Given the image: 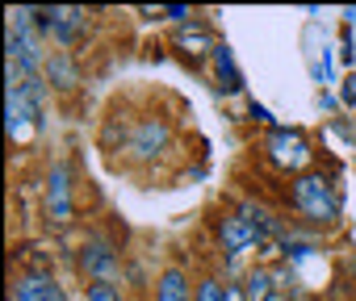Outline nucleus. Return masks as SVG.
I'll use <instances>...</instances> for the list:
<instances>
[{
	"label": "nucleus",
	"mask_w": 356,
	"mask_h": 301,
	"mask_svg": "<svg viewBox=\"0 0 356 301\" xmlns=\"http://www.w3.org/2000/svg\"><path fill=\"white\" fill-rule=\"evenodd\" d=\"M293 205H298V214L310 218V222H335V218H339V197H335L331 180H323V176H314V172H302V176L293 180Z\"/></svg>",
	"instance_id": "obj_1"
},
{
	"label": "nucleus",
	"mask_w": 356,
	"mask_h": 301,
	"mask_svg": "<svg viewBox=\"0 0 356 301\" xmlns=\"http://www.w3.org/2000/svg\"><path fill=\"white\" fill-rule=\"evenodd\" d=\"M264 150H268V160L277 168H285V172H302L310 164V142L298 130H273L268 142H264Z\"/></svg>",
	"instance_id": "obj_2"
},
{
	"label": "nucleus",
	"mask_w": 356,
	"mask_h": 301,
	"mask_svg": "<svg viewBox=\"0 0 356 301\" xmlns=\"http://www.w3.org/2000/svg\"><path fill=\"white\" fill-rule=\"evenodd\" d=\"M218 239H222V251H227V255H243V251L260 247L264 226H260V222H252L248 214H227V218H222V226H218Z\"/></svg>",
	"instance_id": "obj_3"
},
{
	"label": "nucleus",
	"mask_w": 356,
	"mask_h": 301,
	"mask_svg": "<svg viewBox=\"0 0 356 301\" xmlns=\"http://www.w3.org/2000/svg\"><path fill=\"white\" fill-rule=\"evenodd\" d=\"M5 105H9V138L13 142H26L30 130H34V121H38V101L26 88H9Z\"/></svg>",
	"instance_id": "obj_4"
},
{
	"label": "nucleus",
	"mask_w": 356,
	"mask_h": 301,
	"mask_svg": "<svg viewBox=\"0 0 356 301\" xmlns=\"http://www.w3.org/2000/svg\"><path fill=\"white\" fill-rule=\"evenodd\" d=\"M84 22H88L84 9H47V13H42V26H47V34H51L59 46H72V42L84 34Z\"/></svg>",
	"instance_id": "obj_5"
},
{
	"label": "nucleus",
	"mask_w": 356,
	"mask_h": 301,
	"mask_svg": "<svg viewBox=\"0 0 356 301\" xmlns=\"http://www.w3.org/2000/svg\"><path fill=\"white\" fill-rule=\"evenodd\" d=\"M47 218L51 222H72V189H67V168L55 164L47 176Z\"/></svg>",
	"instance_id": "obj_6"
},
{
	"label": "nucleus",
	"mask_w": 356,
	"mask_h": 301,
	"mask_svg": "<svg viewBox=\"0 0 356 301\" xmlns=\"http://www.w3.org/2000/svg\"><path fill=\"white\" fill-rule=\"evenodd\" d=\"M13 301H63V289L55 284V276L26 272L13 280Z\"/></svg>",
	"instance_id": "obj_7"
},
{
	"label": "nucleus",
	"mask_w": 356,
	"mask_h": 301,
	"mask_svg": "<svg viewBox=\"0 0 356 301\" xmlns=\"http://www.w3.org/2000/svg\"><path fill=\"white\" fill-rule=\"evenodd\" d=\"M80 268H84L92 280H113V272H118V251H113L109 243H88L84 255H80Z\"/></svg>",
	"instance_id": "obj_8"
},
{
	"label": "nucleus",
	"mask_w": 356,
	"mask_h": 301,
	"mask_svg": "<svg viewBox=\"0 0 356 301\" xmlns=\"http://www.w3.org/2000/svg\"><path fill=\"white\" fill-rule=\"evenodd\" d=\"M163 142H168V126L163 121H143L134 142H130V150H134V160H147V155H155Z\"/></svg>",
	"instance_id": "obj_9"
},
{
	"label": "nucleus",
	"mask_w": 356,
	"mask_h": 301,
	"mask_svg": "<svg viewBox=\"0 0 356 301\" xmlns=\"http://www.w3.org/2000/svg\"><path fill=\"white\" fill-rule=\"evenodd\" d=\"M155 301H193L189 276H185L181 268H168V272L155 280Z\"/></svg>",
	"instance_id": "obj_10"
},
{
	"label": "nucleus",
	"mask_w": 356,
	"mask_h": 301,
	"mask_svg": "<svg viewBox=\"0 0 356 301\" xmlns=\"http://www.w3.org/2000/svg\"><path fill=\"white\" fill-rule=\"evenodd\" d=\"M243 293H248V301H268V297L277 293V284H273V272H268V268H256V272H248V280H243Z\"/></svg>",
	"instance_id": "obj_11"
},
{
	"label": "nucleus",
	"mask_w": 356,
	"mask_h": 301,
	"mask_svg": "<svg viewBox=\"0 0 356 301\" xmlns=\"http://www.w3.org/2000/svg\"><path fill=\"white\" fill-rule=\"evenodd\" d=\"M176 42H181L189 55H202V51H214L210 46V34H206V26H197V22H189V26H181V34H176Z\"/></svg>",
	"instance_id": "obj_12"
},
{
	"label": "nucleus",
	"mask_w": 356,
	"mask_h": 301,
	"mask_svg": "<svg viewBox=\"0 0 356 301\" xmlns=\"http://www.w3.org/2000/svg\"><path fill=\"white\" fill-rule=\"evenodd\" d=\"M214 67H218V80H222V88H239V67H235V55H231V46H214Z\"/></svg>",
	"instance_id": "obj_13"
},
{
	"label": "nucleus",
	"mask_w": 356,
	"mask_h": 301,
	"mask_svg": "<svg viewBox=\"0 0 356 301\" xmlns=\"http://www.w3.org/2000/svg\"><path fill=\"white\" fill-rule=\"evenodd\" d=\"M84 293H88V301H122V284L118 280H92Z\"/></svg>",
	"instance_id": "obj_14"
},
{
	"label": "nucleus",
	"mask_w": 356,
	"mask_h": 301,
	"mask_svg": "<svg viewBox=\"0 0 356 301\" xmlns=\"http://www.w3.org/2000/svg\"><path fill=\"white\" fill-rule=\"evenodd\" d=\"M193 301H227V284L222 280H202L197 293H193Z\"/></svg>",
	"instance_id": "obj_15"
},
{
	"label": "nucleus",
	"mask_w": 356,
	"mask_h": 301,
	"mask_svg": "<svg viewBox=\"0 0 356 301\" xmlns=\"http://www.w3.org/2000/svg\"><path fill=\"white\" fill-rule=\"evenodd\" d=\"M47 71H51V80H59V84H76V71H72V63H67L63 55H55V59L47 63Z\"/></svg>",
	"instance_id": "obj_16"
},
{
	"label": "nucleus",
	"mask_w": 356,
	"mask_h": 301,
	"mask_svg": "<svg viewBox=\"0 0 356 301\" xmlns=\"http://www.w3.org/2000/svg\"><path fill=\"white\" fill-rule=\"evenodd\" d=\"M163 17H172V22H189V9H181V5H172V9H163Z\"/></svg>",
	"instance_id": "obj_17"
},
{
	"label": "nucleus",
	"mask_w": 356,
	"mask_h": 301,
	"mask_svg": "<svg viewBox=\"0 0 356 301\" xmlns=\"http://www.w3.org/2000/svg\"><path fill=\"white\" fill-rule=\"evenodd\" d=\"M252 117H256V121H273V113H268L264 105H252Z\"/></svg>",
	"instance_id": "obj_18"
},
{
	"label": "nucleus",
	"mask_w": 356,
	"mask_h": 301,
	"mask_svg": "<svg viewBox=\"0 0 356 301\" xmlns=\"http://www.w3.org/2000/svg\"><path fill=\"white\" fill-rule=\"evenodd\" d=\"M268 301H289V297H285V293H273V297H268Z\"/></svg>",
	"instance_id": "obj_19"
},
{
	"label": "nucleus",
	"mask_w": 356,
	"mask_h": 301,
	"mask_svg": "<svg viewBox=\"0 0 356 301\" xmlns=\"http://www.w3.org/2000/svg\"><path fill=\"white\" fill-rule=\"evenodd\" d=\"M352 276H356V259H352Z\"/></svg>",
	"instance_id": "obj_20"
}]
</instances>
